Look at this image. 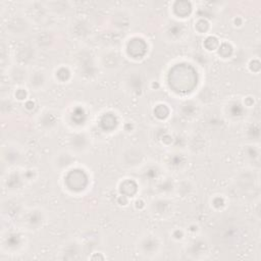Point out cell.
Listing matches in <instances>:
<instances>
[{"instance_id": "1", "label": "cell", "mask_w": 261, "mask_h": 261, "mask_svg": "<svg viewBox=\"0 0 261 261\" xmlns=\"http://www.w3.org/2000/svg\"><path fill=\"white\" fill-rule=\"evenodd\" d=\"M145 159L142 150L136 146H129L124 148L120 154L121 165L128 168H136L143 164Z\"/></svg>"}, {"instance_id": "2", "label": "cell", "mask_w": 261, "mask_h": 261, "mask_svg": "<svg viewBox=\"0 0 261 261\" xmlns=\"http://www.w3.org/2000/svg\"><path fill=\"white\" fill-rule=\"evenodd\" d=\"M123 82L125 89L132 93H140L143 90L144 77L142 72L138 69L129 70Z\"/></svg>"}, {"instance_id": "3", "label": "cell", "mask_w": 261, "mask_h": 261, "mask_svg": "<svg viewBox=\"0 0 261 261\" xmlns=\"http://www.w3.org/2000/svg\"><path fill=\"white\" fill-rule=\"evenodd\" d=\"M139 250L141 251V254L145 256H151L154 254H157L160 249V243L155 236L152 234H146L142 237L139 241Z\"/></svg>"}, {"instance_id": "4", "label": "cell", "mask_w": 261, "mask_h": 261, "mask_svg": "<svg viewBox=\"0 0 261 261\" xmlns=\"http://www.w3.org/2000/svg\"><path fill=\"white\" fill-rule=\"evenodd\" d=\"M121 64V57L120 55L113 50L104 51L100 55V65L105 70H115Z\"/></svg>"}, {"instance_id": "5", "label": "cell", "mask_w": 261, "mask_h": 261, "mask_svg": "<svg viewBox=\"0 0 261 261\" xmlns=\"http://www.w3.org/2000/svg\"><path fill=\"white\" fill-rule=\"evenodd\" d=\"M73 162H74V157L72 156V153L65 151V150L56 152L52 159V165H53L54 169H56L58 171L66 169Z\"/></svg>"}, {"instance_id": "6", "label": "cell", "mask_w": 261, "mask_h": 261, "mask_svg": "<svg viewBox=\"0 0 261 261\" xmlns=\"http://www.w3.org/2000/svg\"><path fill=\"white\" fill-rule=\"evenodd\" d=\"M28 84L31 89L41 91L47 85V75L41 69L34 70L28 75Z\"/></svg>"}, {"instance_id": "7", "label": "cell", "mask_w": 261, "mask_h": 261, "mask_svg": "<svg viewBox=\"0 0 261 261\" xmlns=\"http://www.w3.org/2000/svg\"><path fill=\"white\" fill-rule=\"evenodd\" d=\"M16 146L7 145L4 146L2 149V157L7 164H16L21 159L22 153L18 148H15Z\"/></svg>"}, {"instance_id": "8", "label": "cell", "mask_w": 261, "mask_h": 261, "mask_svg": "<svg viewBox=\"0 0 261 261\" xmlns=\"http://www.w3.org/2000/svg\"><path fill=\"white\" fill-rule=\"evenodd\" d=\"M171 202L166 198H158L151 202V211L156 215L166 214L169 210Z\"/></svg>"}, {"instance_id": "9", "label": "cell", "mask_w": 261, "mask_h": 261, "mask_svg": "<svg viewBox=\"0 0 261 261\" xmlns=\"http://www.w3.org/2000/svg\"><path fill=\"white\" fill-rule=\"evenodd\" d=\"M88 139L85 134H76L70 139L69 145L75 152H82L88 148Z\"/></svg>"}, {"instance_id": "10", "label": "cell", "mask_w": 261, "mask_h": 261, "mask_svg": "<svg viewBox=\"0 0 261 261\" xmlns=\"http://www.w3.org/2000/svg\"><path fill=\"white\" fill-rule=\"evenodd\" d=\"M42 220H43V213L34 209L29 213L25 223L31 228H37L41 224Z\"/></svg>"}, {"instance_id": "11", "label": "cell", "mask_w": 261, "mask_h": 261, "mask_svg": "<svg viewBox=\"0 0 261 261\" xmlns=\"http://www.w3.org/2000/svg\"><path fill=\"white\" fill-rule=\"evenodd\" d=\"M175 190L178 193V195H181L182 197H185V196H188L192 192L193 185L189 180H184L180 184H178V186L175 188Z\"/></svg>"}]
</instances>
